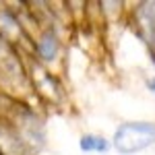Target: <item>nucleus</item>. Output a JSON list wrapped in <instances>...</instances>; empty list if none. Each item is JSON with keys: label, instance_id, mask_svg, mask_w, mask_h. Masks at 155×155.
Listing matches in <instances>:
<instances>
[{"label": "nucleus", "instance_id": "1", "mask_svg": "<svg viewBox=\"0 0 155 155\" xmlns=\"http://www.w3.org/2000/svg\"><path fill=\"white\" fill-rule=\"evenodd\" d=\"M110 145L120 155L141 153L145 149H149L151 145H155V122H145V120L124 122L116 128Z\"/></svg>", "mask_w": 155, "mask_h": 155}, {"label": "nucleus", "instance_id": "2", "mask_svg": "<svg viewBox=\"0 0 155 155\" xmlns=\"http://www.w3.org/2000/svg\"><path fill=\"white\" fill-rule=\"evenodd\" d=\"M139 33L143 41L151 48V56L155 58V2H145L139 6Z\"/></svg>", "mask_w": 155, "mask_h": 155}, {"label": "nucleus", "instance_id": "3", "mask_svg": "<svg viewBox=\"0 0 155 155\" xmlns=\"http://www.w3.org/2000/svg\"><path fill=\"white\" fill-rule=\"evenodd\" d=\"M58 48H60L58 37L54 35L52 31H46L35 44V50H37V54H39V58L46 60V62H52L58 56Z\"/></svg>", "mask_w": 155, "mask_h": 155}, {"label": "nucleus", "instance_id": "4", "mask_svg": "<svg viewBox=\"0 0 155 155\" xmlns=\"http://www.w3.org/2000/svg\"><path fill=\"white\" fill-rule=\"evenodd\" d=\"M79 147L83 153H107L112 145L107 139L99 137V134H83L79 141Z\"/></svg>", "mask_w": 155, "mask_h": 155}, {"label": "nucleus", "instance_id": "5", "mask_svg": "<svg viewBox=\"0 0 155 155\" xmlns=\"http://www.w3.org/2000/svg\"><path fill=\"white\" fill-rule=\"evenodd\" d=\"M147 89H149L151 93H155V77H153V79H149V81H147Z\"/></svg>", "mask_w": 155, "mask_h": 155}]
</instances>
